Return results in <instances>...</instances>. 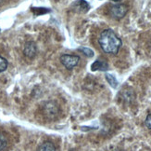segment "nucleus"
Masks as SVG:
<instances>
[{
    "instance_id": "obj_15",
    "label": "nucleus",
    "mask_w": 151,
    "mask_h": 151,
    "mask_svg": "<svg viewBox=\"0 0 151 151\" xmlns=\"http://www.w3.org/2000/svg\"><path fill=\"white\" fill-rule=\"evenodd\" d=\"M113 151H123V150H122V149H115V150H113Z\"/></svg>"
},
{
    "instance_id": "obj_6",
    "label": "nucleus",
    "mask_w": 151,
    "mask_h": 151,
    "mask_svg": "<svg viewBox=\"0 0 151 151\" xmlns=\"http://www.w3.org/2000/svg\"><path fill=\"white\" fill-rule=\"evenodd\" d=\"M92 71H96V70H101V71H106L109 69V64L107 62L101 61V60H96L91 66Z\"/></svg>"
},
{
    "instance_id": "obj_7",
    "label": "nucleus",
    "mask_w": 151,
    "mask_h": 151,
    "mask_svg": "<svg viewBox=\"0 0 151 151\" xmlns=\"http://www.w3.org/2000/svg\"><path fill=\"white\" fill-rule=\"evenodd\" d=\"M37 151H56V147L51 142H45L38 147Z\"/></svg>"
},
{
    "instance_id": "obj_12",
    "label": "nucleus",
    "mask_w": 151,
    "mask_h": 151,
    "mask_svg": "<svg viewBox=\"0 0 151 151\" xmlns=\"http://www.w3.org/2000/svg\"><path fill=\"white\" fill-rule=\"evenodd\" d=\"M79 50L82 51L84 55H86L87 57H93V56H94V51L92 50H90V49H88V48L82 47V48L79 49Z\"/></svg>"
},
{
    "instance_id": "obj_4",
    "label": "nucleus",
    "mask_w": 151,
    "mask_h": 151,
    "mask_svg": "<svg viewBox=\"0 0 151 151\" xmlns=\"http://www.w3.org/2000/svg\"><path fill=\"white\" fill-rule=\"evenodd\" d=\"M44 112L48 119H53L60 112V108H58V104L55 102L50 101L45 103V104L44 106Z\"/></svg>"
},
{
    "instance_id": "obj_2",
    "label": "nucleus",
    "mask_w": 151,
    "mask_h": 151,
    "mask_svg": "<svg viewBox=\"0 0 151 151\" xmlns=\"http://www.w3.org/2000/svg\"><path fill=\"white\" fill-rule=\"evenodd\" d=\"M128 12V7L125 4H116L111 6V8L109 9L110 16L113 19L116 20H121L124 16L126 15V13Z\"/></svg>"
},
{
    "instance_id": "obj_5",
    "label": "nucleus",
    "mask_w": 151,
    "mask_h": 151,
    "mask_svg": "<svg viewBox=\"0 0 151 151\" xmlns=\"http://www.w3.org/2000/svg\"><path fill=\"white\" fill-rule=\"evenodd\" d=\"M23 52L26 57H28L30 59L34 58L36 55V52H37V48H36L35 43L34 41H28L24 46Z\"/></svg>"
},
{
    "instance_id": "obj_9",
    "label": "nucleus",
    "mask_w": 151,
    "mask_h": 151,
    "mask_svg": "<svg viewBox=\"0 0 151 151\" xmlns=\"http://www.w3.org/2000/svg\"><path fill=\"white\" fill-rule=\"evenodd\" d=\"M106 80L109 82V84L110 85L112 88H116L118 86V81L116 80V77L113 75H110V74H107L106 75Z\"/></svg>"
},
{
    "instance_id": "obj_1",
    "label": "nucleus",
    "mask_w": 151,
    "mask_h": 151,
    "mask_svg": "<svg viewBox=\"0 0 151 151\" xmlns=\"http://www.w3.org/2000/svg\"><path fill=\"white\" fill-rule=\"evenodd\" d=\"M98 43L104 52L112 55H116L119 52L122 44L121 38L118 37L115 32L111 29H106L101 32Z\"/></svg>"
},
{
    "instance_id": "obj_8",
    "label": "nucleus",
    "mask_w": 151,
    "mask_h": 151,
    "mask_svg": "<svg viewBox=\"0 0 151 151\" xmlns=\"http://www.w3.org/2000/svg\"><path fill=\"white\" fill-rule=\"evenodd\" d=\"M8 145H9V140L6 138V136L4 133H0V151L5 150L8 147Z\"/></svg>"
},
{
    "instance_id": "obj_13",
    "label": "nucleus",
    "mask_w": 151,
    "mask_h": 151,
    "mask_svg": "<svg viewBox=\"0 0 151 151\" xmlns=\"http://www.w3.org/2000/svg\"><path fill=\"white\" fill-rule=\"evenodd\" d=\"M145 124H146V126L151 130V114H148L147 117V119L145 120Z\"/></svg>"
},
{
    "instance_id": "obj_14",
    "label": "nucleus",
    "mask_w": 151,
    "mask_h": 151,
    "mask_svg": "<svg viewBox=\"0 0 151 151\" xmlns=\"http://www.w3.org/2000/svg\"><path fill=\"white\" fill-rule=\"evenodd\" d=\"M111 1H114V2H120L122 0H111Z\"/></svg>"
},
{
    "instance_id": "obj_11",
    "label": "nucleus",
    "mask_w": 151,
    "mask_h": 151,
    "mask_svg": "<svg viewBox=\"0 0 151 151\" xmlns=\"http://www.w3.org/2000/svg\"><path fill=\"white\" fill-rule=\"evenodd\" d=\"M8 65H9L8 61H6L4 57L0 56V73L6 71V68H8Z\"/></svg>"
},
{
    "instance_id": "obj_3",
    "label": "nucleus",
    "mask_w": 151,
    "mask_h": 151,
    "mask_svg": "<svg viewBox=\"0 0 151 151\" xmlns=\"http://www.w3.org/2000/svg\"><path fill=\"white\" fill-rule=\"evenodd\" d=\"M60 63L64 65L67 69L70 70L74 68L76 65L79 63L80 57L77 55H70V54H63L60 58Z\"/></svg>"
},
{
    "instance_id": "obj_10",
    "label": "nucleus",
    "mask_w": 151,
    "mask_h": 151,
    "mask_svg": "<svg viewBox=\"0 0 151 151\" xmlns=\"http://www.w3.org/2000/svg\"><path fill=\"white\" fill-rule=\"evenodd\" d=\"M76 4L78 5V8H79V10H80V11L85 12V11H87L88 9H89L88 4L85 2L84 0H78Z\"/></svg>"
}]
</instances>
